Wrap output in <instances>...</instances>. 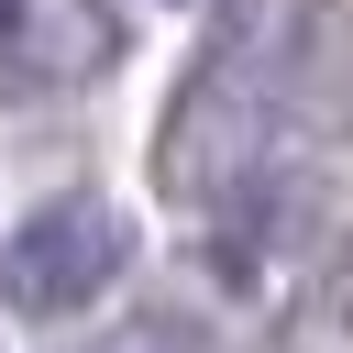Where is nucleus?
<instances>
[{"mask_svg":"<svg viewBox=\"0 0 353 353\" xmlns=\"http://www.w3.org/2000/svg\"><path fill=\"white\" fill-rule=\"evenodd\" d=\"M276 353H353V243H342V254L298 287V309H287Z\"/></svg>","mask_w":353,"mask_h":353,"instance_id":"obj_4","label":"nucleus"},{"mask_svg":"<svg viewBox=\"0 0 353 353\" xmlns=\"http://www.w3.org/2000/svg\"><path fill=\"white\" fill-rule=\"evenodd\" d=\"M154 11H221V0H154Z\"/></svg>","mask_w":353,"mask_h":353,"instance_id":"obj_5","label":"nucleus"},{"mask_svg":"<svg viewBox=\"0 0 353 353\" xmlns=\"http://www.w3.org/2000/svg\"><path fill=\"white\" fill-rule=\"evenodd\" d=\"M210 221H221L210 265H221L232 287H265V265H287V254L309 243V221H320V188H309L298 165H265V176H254V188H232Z\"/></svg>","mask_w":353,"mask_h":353,"instance_id":"obj_3","label":"nucleus"},{"mask_svg":"<svg viewBox=\"0 0 353 353\" xmlns=\"http://www.w3.org/2000/svg\"><path fill=\"white\" fill-rule=\"evenodd\" d=\"M298 121V33H254L188 66V88L154 121V188L176 210H221L276 165V132Z\"/></svg>","mask_w":353,"mask_h":353,"instance_id":"obj_1","label":"nucleus"},{"mask_svg":"<svg viewBox=\"0 0 353 353\" xmlns=\"http://www.w3.org/2000/svg\"><path fill=\"white\" fill-rule=\"evenodd\" d=\"M121 276H132V221H121L110 199H88V188L44 199V210L0 243V298H11V320H88Z\"/></svg>","mask_w":353,"mask_h":353,"instance_id":"obj_2","label":"nucleus"}]
</instances>
